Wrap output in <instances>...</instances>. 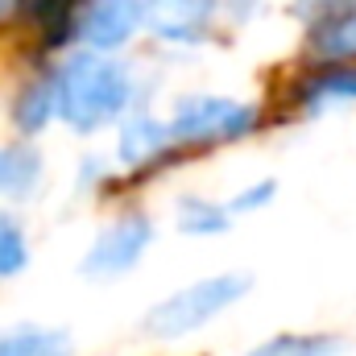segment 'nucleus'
<instances>
[{"label": "nucleus", "mask_w": 356, "mask_h": 356, "mask_svg": "<svg viewBox=\"0 0 356 356\" xmlns=\"http://www.w3.org/2000/svg\"><path fill=\"white\" fill-rule=\"evenodd\" d=\"M8 120L13 129L33 141L38 133H46L50 120H58V104H54V79H33L13 95V108H8Z\"/></svg>", "instance_id": "obj_10"}, {"label": "nucleus", "mask_w": 356, "mask_h": 356, "mask_svg": "<svg viewBox=\"0 0 356 356\" xmlns=\"http://www.w3.org/2000/svg\"><path fill=\"white\" fill-rule=\"evenodd\" d=\"M50 79H54L58 120L71 133H83V137L99 133L112 120H120L129 112V99H133V75H129V67H120L116 58H108L99 50L71 54Z\"/></svg>", "instance_id": "obj_1"}, {"label": "nucleus", "mask_w": 356, "mask_h": 356, "mask_svg": "<svg viewBox=\"0 0 356 356\" xmlns=\"http://www.w3.org/2000/svg\"><path fill=\"white\" fill-rule=\"evenodd\" d=\"M29 261H33V249H29L25 224L8 207H0V286L13 282V277H21L29 269Z\"/></svg>", "instance_id": "obj_11"}, {"label": "nucleus", "mask_w": 356, "mask_h": 356, "mask_svg": "<svg viewBox=\"0 0 356 356\" xmlns=\"http://www.w3.org/2000/svg\"><path fill=\"white\" fill-rule=\"evenodd\" d=\"M273 191H277V182H273V178H266V182H253V186H245L236 199H228V211H232V216L257 211V207H266L269 199H273Z\"/></svg>", "instance_id": "obj_15"}, {"label": "nucleus", "mask_w": 356, "mask_h": 356, "mask_svg": "<svg viewBox=\"0 0 356 356\" xmlns=\"http://www.w3.org/2000/svg\"><path fill=\"white\" fill-rule=\"evenodd\" d=\"M211 21V0H145V25L166 42H195Z\"/></svg>", "instance_id": "obj_7"}, {"label": "nucleus", "mask_w": 356, "mask_h": 356, "mask_svg": "<svg viewBox=\"0 0 356 356\" xmlns=\"http://www.w3.org/2000/svg\"><path fill=\"white\" fill-rule=\"evenodd\" d=\"M249 294V277L245 273H216V277H199L191 286L175 290L170 298H162L149 315H145V332L154 340H182L191 332H203L211 319H220L228 307H236Z\"/></svg>", "instance_id": "obj_2"}, {"label": "nucleus", "mask_w": 356, "mask_h": 356, "mask_svg": "<svg viewBox=\"0 0 356 356\" xmlns=\"http://www.w3.org/2000/svg\"><path fill=\"white\" fill-rule=\"evenodd\" d=\"M145 25V0H88L75 33L88 50H116Z\"/></svg>", "instance_id": "obj_5"}, {"label": "nucleus", "mask_w": 356, "mask_h": 356, "mask_svg": "<svg viewBox=\"0 0 356 356\" xmlns=\"http://www.w3.org/2000/svg\"><path fill=\"white\" fill-rule=\"evenodd\" d=\"M315 54L327 63L356 58V17L353 13H336L327 21H315Z\"/></svg>", "instance_id": "obj_14"}, {"label": "nucleus", "mask_w": 356, "mask_h": 356, "mask_svg": "<svg viewBox=\"0 0 356 356\" xmlns=\"http://www.w3.org/2000/svg\"><path fill=\"white\" fill-rule=\"evenodd\" d=\"M149 245H154V220L141 216V211H124L120 220H112L88 245V253L79 261V273L95 277V282L124 277L129 269L141 266V257H145Z\"/></svg>", "instance_id": "obj_4"}, {"label": "nucleus", "mask_w": 356, "mask_h": 356, "mask_svg": "<svg viewBox=\"0 0 356 356\" xmlns=\"http://www.w3.org/2000/svg\"><path fill=\"white\" fill-rule=\"evenodd\" d=\"M0 356H75V340L50 323H0Z\"/></svg>", "instance_id": "obj_8"}, {"label": "nucleus", "mask_w": 356, "mask_h": 356, "mask_svg": "<svg viewBox=\"0 0 356 356\" xmlns=\"http://www.w3.org/2000/svg\"><path fill=\"white\" fill-rule=\"evenodd\" d=\"M42 154L21 137L0 145V195L4 199H29L42 186Z\"/></svg>", "instance_id": "obj_9"}, {"label": "nucleus", "mask_w": 356, "mask_h": 356, "mask_svg": "<svg viewBox=\"0 0 356 356\" xmlns=\"http://www.w3.org/2000/svg\"><path fill=\"white\" fill-rule=\"evenodd\" d=\"M178 228L186 236H220L232 228V211L228 203H211V199H182L178 203Z\"/></svg>", "instance_id": "obj_13"}, {"label": "nucleus", "mask_w": 356, "mask_h": 356, "mask_svg": "<svg viewBox=\"0 0 356 356\" xmlns=\"http://www.w3.org/2000/svg\"><path fill=\"white\" fill-rule=\"evenodd\" d=\"M170 145H175V137H170V124H162V120H154V116L137 112V116H129V120L120 124L116 158H120V166H124L129 175H137V170L166 166L162 158L170 154Z\"/></svg>", "instance_id": "obj_6"}, {"label": "nucleus", "mask_w": 356, "mask_h": 356, "mask_svg": "<svg viewBox=\"0 0 356 356\" xmlns=\"http://www.w3.org/2000/svg\"><path fill=\"white\" fill-rule=\"evenodd\" d=\"M340 348H344L340 336L327 332H282L245 356H340Z\"/></svg>", "instance_id": "obj_12"}, {"label": "nucleus", "mask_w": 356, "mask_h": 356, "mask_svg": "<svg viewBox=\"0 0 356 356\" xmlns=\"http://www.w3.org/2000/svg\"><path fill=\"white\" fill-rule=\"evenodd\" d=\"M261 112L253 104L228 99V95H186L178 99L170 116V137L182 149H207V145H228L249 133H257Z\"/></svg>", "instance_id": "obj_3"}]
</instances>
